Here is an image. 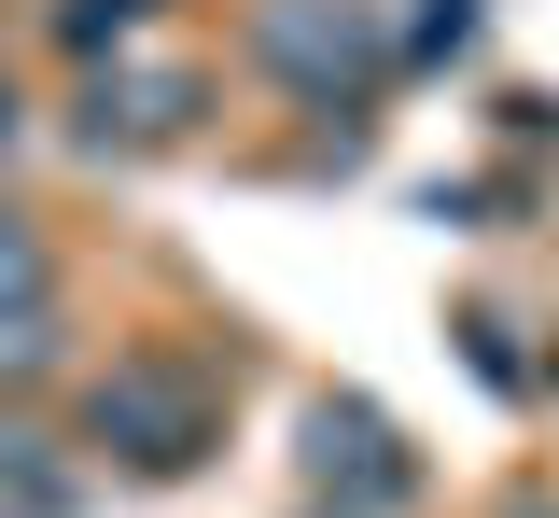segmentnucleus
Here are the masks:
<instances>
[{
  "label": "nucleus",
  "instance_id": "423d86ee",
  "mask_svg": "<svg viewBox=\"0 0 559 518\" xmlns=\"http://www.w3.org/2000/svg\"><path fill=\"white\" fill-rule=\"evenodd\" d=\"M70 365V308H0V392H28V378H57Z\"/></svg>",
  "mask_w": 559,
  "mask_h": 518
},
{
  "label": "nucleus",
  "instance_id": "1a4fd4ad",
  "mask_svg": "<svg viewBox=\"0 0 559 518\" xmlns=\"http://www.w3.org/2000/svg\"><path fill=\"white\" fill-rule=\"evenodd\" d=\"M14 141H28V98H14V71H0V154H14Z\"/></svg>",
  "mask_w": 559,
  "mask_h": 518
},
{
  "label": "nucleus",
  "instance_id": "0eeeda50",
  "mask_svg": "<svg viewBox=\"0 0 559 518\" xmlns=\"http://www.w3.org/2000/svg\"><path fill=\"white\" fill-rule=\"evenodd\" d=\"M43 295H57V238H43V211L0 197V308H43Z\"/></svg>",
  "mask_w": 559,
  "mask_h": 518
},
{
  "label": "nucleus",
  "instance_id": "20e7f679",
  "mask_svg": "<svg viewBox=\"0 0 559 518\" xmlns=\"http://www.w3.org/2000/svg\"><path fill=\"white\" fill-rule=\"evenodd\" d=\"M197 71H84V113H70V141L98 154H168V141H197Z\"/></svg>",
  "mask_w": 559,
  "mask_h": 518
},
{
  "label": "nucleus",
  "instance_id": "f257e3e1",
  "mask_svg": "<svg viewBox=\"0 0 559 518\" xmlns=\"http://www.w3.org/2000/svg\"><path fill=\"white\" fill-rule=\"evenodd\" d=\"M84 448L112 476H140V491H168V476H197L224 448V378L197 351H112L84 378Z\"/></svg>",
  "mask_w": 559,
  "mask_h": 518
},
{
  "label": "nucleus",
  "instance_id": "9d476101",
  "mask_svg": "<svg viewBox=\"0 0 559 518\" xmlns=\"http://www.w3.org/2000/svg\"><path fill=\"white\" fill-rule=\"evenodd\" d=\"M0 518H28V505H0Z\"/></svg>",
  "mask_w": 559,
  "mask_h": 518
},
{
  "label": "nucleus",
  "instance_id": "39448f33",
  "mask_svg": "<svg viewBox=\"0 0 559 518\" xmlns=\"http://www.w3.org/2000/svg\"><path fill=\"white\" fill-rule=\"evenodd\" d=\"M70 435L43 421V407H0V505H28V518H70Z\"/></svg>",
  "mask_w": 559,
  "mask_h": 518
},
{
  "label": "nucleus",
  "instance_id": "f03ea898",
  "mask_svg": "<svg viewBox=\"0 0 559 518\" xmlns=\"http://www.w3.org/2000/svg\"><path fill=\"white\" fill-rule=\"evenodd\" d=\"M252 57H266L308 113H336L392 71V14L378 0H252Z\"/></svg>",
  "mask_w": 559,
  "mask_h": 518
},
{
  "label": "nucleus",
  "instance_id": "7ed1b4c3",
  "mask_svg": "<svg viewBox=\"0 0 559 518\" xmlns=\"http://www.w3.org/2000/svg\"><path fill=\"white\" fill-rule=\"evenodd\" d=\"M308 505H322V518H406L419 505L406 421L364 407V392H322V407H308Z\"/></svg>",
  "mask_w": 559,
  "mask_h": 518
},
{
  "label": "nucleus",
  "instance_id": "6e6552de",
  "mask_svg": "<svg viewBox=\"0 0 559 518\" xmlns=\"http://www.w3.org/2000/svg\"><path fill=\"white\" fill-rule=\"evenodd\" d=\"M140 28H154V0H57V43L98 71V57H127Z\"/></svg>",
  "mask_w": 559,
  "mask_h": 518
}]
</instances>
